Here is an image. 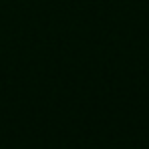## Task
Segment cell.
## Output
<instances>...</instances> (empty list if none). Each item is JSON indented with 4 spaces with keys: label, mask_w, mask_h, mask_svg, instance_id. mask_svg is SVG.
Wrapping results in <instances>:
<instances>
[]
</instances>
